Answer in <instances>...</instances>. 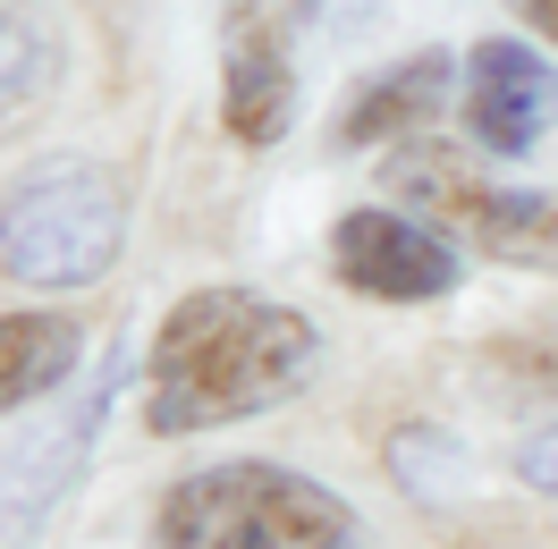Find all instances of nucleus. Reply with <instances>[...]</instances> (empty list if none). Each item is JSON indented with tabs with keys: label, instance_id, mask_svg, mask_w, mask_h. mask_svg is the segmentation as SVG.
<instances>
[{
	"label": "nucleus",
	"instance_id": "1",
	"mask_svg": "<svg viewBox=\"0 0 558 549\" xmlns=\"http://www.w3.org/2000/svg\"><path fill=\"white\" fill-rule=\"evenodd\" d=\"M322 364V330L263 288H186L144 355V431L186 440L288 406Z\"/></svg>",
	"mask_w": 558,
	"mask_h": 549
},
{
	"label": "nucleus",
	"instance_id": "2",
	"mask_svg": "<svg viewBox=\"0 0 558 549\" xmlns=\"http://www.w3.org/2000/svg\"><path fill=\"white\" fill-rule=\"evenodd\" d=\"M355 508L296 465L229 456L178 474L153 508V549H355Z\"/></svg>",
	"mask_w": 558,
	"mask_h": 549
},
{
	"label": "nucleus",
	"instance_id": "3",
	"mask_svg": "<svg viewBox=\"0 0 558 549\" xmlns=\"http://www.w3.org/2000/svg\"><path fill=\"white\" fill-rule=\"evenodd\" d=\"M128 254V186L102 161H43L0 195V263L26 288H94Z\"/></svg>",
	"mask_w": 558,
	"mask_h": 549
},
{
	"label": "nucleus",
	"instance_id": "4",
	"mask_svg": "<svg viewBox=\"0 0 558 549\" xmlns=\"http://www.w3.org/2000/svg\"><path fill=\"white\" fill-rule=\"evenodd\" d=\"M389 186H398L432 229L483 245L490 263L558 271V195L490 178L465 144H415V152H389Z\"/></svg>",
	"mask_w": 558,
	"mask_h": 549
},
{
	"label": "nucleus",
	"instance_id": "5",
	"mask_svg": "<svg viewBox=\"0 0 558 549\" xmlns=\"http://www.w3.org/2000/svg\"><path fill=\"white\" fill-rule=\"evenodd\" d=\"M330 271H339V288L373 296V305H440V296H457L465 263L432 220L355 204L330 220Z\"/></svg>",
	"mask_w": 558,
	"mask_h": 549
},
{
	"label": "nucleus",
	"instance_id": "6",
	"mask_svg": "<svg viewBox=\"0 0 558 549\" xmlns=\"http://www.w3.org/2000/svg\"><path fill=\"white\" fill-rule=\"evenodd\" d=\"M288 110H296V60H288V26H279L271 0H229L220 17V127L263 152L288 136Z\"/></svg>",
	"mask_w": 558,
	"mask_h": 549
},
{
	"label": "nucleus",
	"instance_id": "7",
	"mask_svg": "<svg viewBox=\"0 0 558 549\" xmlns=\"http://www.w3.org/2000/svg\"><path fill=\"white\" fill-rule=\"evenodd\" d=\"M558 119V69L517 35H490L465 51V127L483 152H533L542 127Z\"/></svg>",
	"mask_w": 558,
	"mask_h": 549
},
{
	"label": "nucleus",
	"instance_id": "8",
	"mask_svg": "<svg viewBox=\"0 0 558 549\" xmlns=\"http://www.w3.org/2000/svg\"><path fill=\"white\" fill-rule=\"evenodd\" d=\"M449 69H457L449 51H415V60L373 69L348 102H339L330 144H339V152H355V144H415V127H432L440 102H449Z\"/></svg>",
	"mask_w": 558,
	"mask_h": 549
},
{
	"label": "nucleus",
	"instance_id": "9",
	"mask_svg": "<svg viewBox=\"0 0 558 549\" xmlns=\"http://www.w3.org/2000/svg\"><path fill=\"white\" fill-rule=\"evenodd\" d=\"M76 355H85V330L69 313H0V414L60 389L76 373Z\"/></svg>",
	"mask_w": 558,
	"mask_h": 549
},
{
	"label": "nucleus",
	"instance_id": "10",
	"mask_svg": "<svg viewBox=\"0 0 558 549\" xmlns=\"http://www.w3.org/2000/svg\"><path fill=\"white\" fill-rule=\"evenodd\" d=\"M43 85H51V35L35 17H0V119L26 110Z\"/></svg>",
	"mask_w": 558,
	"mask_h": 549
},
{
	"label": "nucleus",
	"instance_id": "11",
	"mask_svg": "<svg viewBox=\"0 0 558 549\" xmlns=\"http://www.w3.org/2000/svg\"><path fill=\"white\" fill-rule=\"evenodd\" d=\"M490 364L517 380L524 398H558V330H517L490 346Z\"/></svg>",
	"mask_w": 558,
	"mask_h": 549
},
{
	"label": "nucleus",
	"instance_id": "12",
	"mask_svg": "<svg viewBox=\"0 0 558 549\" xmlns=\"http://www.w3.org/2000/svg\"><path fill=\"white\" fill-rule=\"evenodd\" d=\"M389 474L407 481V490H423V499H440V481H432V474L457 481V448L440 440V431H398V440H389Z\"/></svg>",
	"mask_w": 558,
	"mask_h": 549
},
{
	"label": "nucleus",
	"instance_id": "13",
	"mask_svg": "<svg viewBox=\"0 0 558 549\" xmlns=\"http://www.w3.org/2000/svg\"><path fill=\"white\" fill-rule=\"evenodd\" d=\"M517 481L542 490V499H558V423H542V431L517 440Z\"/></svg>",
	"mask_w": 558,
	"mask_h": 549
},
{
	"label": "nucleus",
	"instance_id": "14",
	"mask_svg": "<svg viewBox=\"0 0 558 549\" xmlns=\"http://www.w3.org/2000/svg\"><path fill=\"white\" fill-rule=\"evenodd\" d=\"M508 9H517L524 26H533V35H542V42L558 51V0H508Z\"/></svg>",
	"mask_w": 558,
	"mask_h": 549
}]
</instances>
